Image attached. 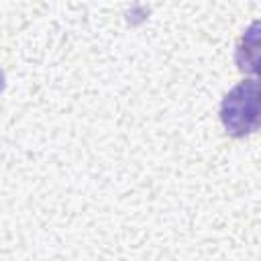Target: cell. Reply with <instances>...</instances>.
Here are the masks:
<instances>
[{
	"label": "cell",
	"mask_w": 261,
	"mask_h": 261,
	"mask_svg": "<svg viewBox=\"0 0 261 261\" xmlns=\"http://www.w3.org/2000/svg\"><path fill=\"white\" fill-rule=\"evenodd\" d=\"M257 96L255 82H241L224 96L220 118L228 135L245 137L257 128Z\"/></svg>",
	"instance_id": "6da1fadb"
},
{
	"label": "cell",
	"mask_w": 261,
	"mask_h": 261,
	"mask_svg": "<svg viewBox=\"0 0 261 261\" xmlns=\"http://www.w3.org/2000/svg\"><path fill=\"white\" fill-rule=\"evenodd\" d=\"M4 82H6V80H4V73H2V69H0V92L4 90Z\"/></svg>",
	"instance_id": "7a4b0ae2"
}]
</instances>
